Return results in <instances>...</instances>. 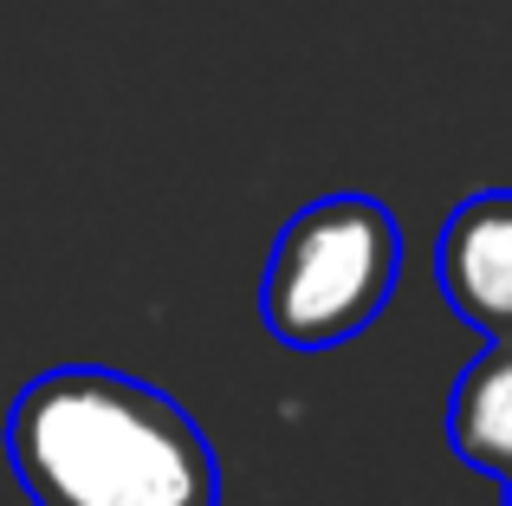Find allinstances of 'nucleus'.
Here are the masks:
<instances>
[{
	"label": "nucleus",
	"instance_id": "obj_3",
	"mask_svg": "<svg viewBox=\"0 0 512 506\" xmlns=\"http://www.w3.org/2000/svg\"><path fill=\"white\" fill-rule=\"evenodd\" d=\"M435 286L480 338H512V189H480L441 221Z\"/></svg>",
	"mask_w": 512,
	"mask_h": 506
},
{
	"label": "nucleus",
	"instance_id": "obj_1",
	"mask_svg": "<svg viewBox=\"0 0 512 506\" xmlns=\"http://www.w3.org/2000/svg\"><path fill=\"white\" fill-rule=\"evenodd\" d=\"M7 461L33 506H221L195 416L104 364L39 370L13 396Z\"/></svg>",
	"mask_w": 512,
	"mask_h": 506
},
{
	"label": "nucleus",
	"instance_id": "obj_4",
	"mask_svg": "<svg viewBox=\"0 0 512 506\" xmlns=\"http://www.w3.org/2000/svg\"><path fill=\"white\" fill-rule=\"evenodd\" d=\"M448 448L467 468L512 481V338H487V351L454 377Z\"/></svg>",
	"mask_w": 512,
	"mask_h": 506
},
{
	"label": "nucleus",
	"instance_id": "obj_5",
	"mask_svg": "<svg viewBox=\"0 0 512 506\" xmlns=\"http://www.w3.org/2000/svg\"><path fill=\"white\" fill-rule=\"evenodd\" d=\"M500 487H506V500H500V506H512V481H500Z\"/></svg>",
	"mask_w": 512,
	"mask_h": 506
},
{
	"label": "nucleus",
	"instance_id": "obj_2",
	"mask_svg": "<svg viewBox=\"0 0 512 506\" xmlns=\"http://www.w3.org/2000/svg\"><path fill=\"white\" fill-rule=\"evenodd\" d=\"M402 273V228L376 195H325L279 228L260 318L286 351H338L376 325Z\"/></svg>",
	"mask_w": 512,
	"mask_h": 506
}]
</instances>
